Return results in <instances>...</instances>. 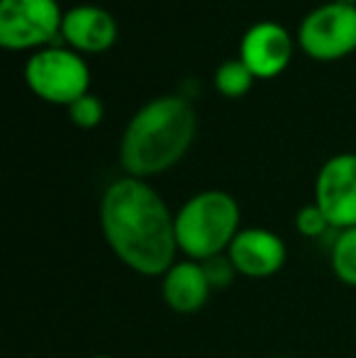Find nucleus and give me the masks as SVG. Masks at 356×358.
<instances>
[{"label": "nucleus", "mask_w": 356, "mask_h": 358, "mask_svg": "<svg viewBox=\"0 0 356 358\" xmlns=\"http://www.w3.org/2000/svg\"><path fill=\"white\" fill-rule=\"evenodd\" d=\"M100 229L129 271L162 278L176 264V215L149 180L122 176L100 198Z\"/></svg>", "instance_id": "obj_1"}, {"label": "nucleus", "mask_w": 356, "mask_h": 358, "mask_svg": "<svg viewBox=\"0 0 356 358\" xmlns=\"http://www.w3.org/2000/svg\"><path fill=\"white\" fill-rule=\"evenodd\" d=\"M198 134V115L183 95H159L129 117L120 139L124 176L149 180L183 161Z\"/></svg>", "instance_id": "obj_2"}, {"label": "nucleus", "mask_w": 356, "mask_h": 358, "mask_svg": "<svg viewBox=\"0 0 356 358\" xmlns=\"http://www.w3.org/2000/svg\"><path fill=\"white\" fill-rule=\"evenodd\" d=\"M242 231V210L227 190H200L176 213L178 251L190 261H208L227 254Z\"/></svg>", "instance_id": "obj_3"}, {"label": "nucleus", "mask_w": 356, "mask_h": 358, "mask_svg": "<svg viewBox=\"0 0 356 358\" xmlns=\"http://www.w3.org/2000/svg\"><path fill=\"white\" fill-rule=\"evenodd\" d=\"M24 83L44 103L69 108L90 93V69L83 54L52 44L29 54Z\"/></svg>", "instance_id": "obj_4"}, {"label": "nucleus", "mask_w": 356, "mask_h": 358, "mask_svg": "<svg viewBox=\"0 0 356 358\" xmlns=\"http://www.w3.org/2000/svg\"><path fill=\"white\" fill-rule=\"evenodd\" d=\"M59 0H0V44L10 52H37L62 37Z\"/></svg>", "instance_id": "obj_5"}, {"label": "nucleus", "mask_w": 356, "mask_h": 358, "mask_svg": "<svg viewBox=\"0 0 356 358\" xmlns=\"http://www.w3.org/2000/svg\"><path fill=\"white\" fill-rule=\"evenodd\" d=\"M300 52L315 62H339L356 52V5H318L303 17L295 34Z\"/></svg>", "instance_id": "obj_6"}, {"label": "nucleus", "mask_w": 356, "mask_h": 358, "mask_svg": "<svg viewBox=\"0 0 356 358\" xmlns=\"http://www.w3.org/2000/svg\"><path fill=\"white\" fill-rule=\"evenodd\" d=\"M313 203L327 215L332 229L356 227V154H334L320 166Z\"/></svg>", "instance_id": "obj_7"}, {"label": "nucleus", "mask_w": 356, "mask_h": 358, "mask_svg": "<svg viewBox=\"0 0 356 358\" xmlns=\"http://www.w3.org/2000/svg\"><path fill=\"white\" fill-rule=\"evenodd\" d=\"M295 39L283 24L262 20L244 32L239 42V59L247 64L257 80H271L290 66L295 54Z\"/></svg>", "instance_id": "obj_8"}, {"label": "nucleus", "mask_w": 356, "mask_h": 358, "mask_svg": "<svg viewBox=\"0 0 356 358\" xmlns=\"http://www.w3.org/2000/svg\"><path fill=\"white\" fill-rule=\"evenodd\" d=\"M227 259L232 261L237 275L264 280L276 275L285 266L288 246H285L283 236L266 227H247L229 244Z\"/></svg>", "instance_id": "obj_9"}, {"label": "nucleus", "mask_w": 356, "mask_h": 358, "mask_svg": "<svg viewBox=\"0 0 356 358\" xmlns=\"http://www.w3.org/2000/svg\"><path fill=\"white\" fill-rule=\"evenodd\" d=\"M118 20L100 5H76L64 13L62 39L78 54H103L118 42Z\"/></svg>", "instance_id": "obj_10"}, {"label": "nucleus", "mask_w": 356, "mask_h": 358, "mask_svg": "<svg viewBox=\"0 0 356 358\" xmlns=\"http://www.w3.org/2000/svg\"><path fill=\"white\" fill-rule=\"evenodd\" d=\"M213 285L200 261L180 259L162 275V297L176 315H195L208 305Z\"/></svg>", "instance_id": "obj_11"}, {"label": "nucleus", "mask_w": 356, "mask_h": 358, "mask_svg": "<svg viewBox=\"0 0 356 358\" xmlns=\"http://www.w3.org/2000/svg\"><path fill=\"white\" fill-rule=\"evenodd\" d=\"M329 266L339 283L356 287V227L337 231L329 251Z\"/></svg>", "instance_id": "obj_12"}, {"label": "nucleus", "mask_w": 356, "mask_h": 358, "mask_svg": "<svg viewBox=\"0 0 356 358\" xmlns=\"http://www.w3.org/2000/svg\"><path fill=\"white\" fill-rule=\"evenodd\" d=\"M254 73L247 69L242 59H229V62L220 64L215 71V88L225 98H244L254 85Z\"/></svg>", "instance_id": "obj_13"}, {"label": "nucleus", "mask_w": 356, "mask_h": 358, "mask_svg": "<svg viewBox=\"0 0 356 358\" xmlns=\"http://www.w3.org/2000/svg\"><path fill=\"white\" fill-rule=\"evenodd\" d=\"M69 120L76 124L78 129H93L103 122L105 117V105L98 95L88 93L83 98H78L73 105H69Z\"/></svg>", "instance_id": "obj_14"}, {"label": "nucleus", "mask_w": 356, "mask_h": 358, "mask_svg": "<svg viewBox=\"0 0 356 358\" xmlns=\"http://www.w3.org/2000/svg\"><path fill=\"white\" fill-rule=\"evenodd\" d=\"M295 229H298V234L305 236V239H318V236H322L327 229H332V224H329L327 215H325L318 205L310 203V205H303V208L298 210V215H295Z\"/></svg>", "instance_id": "obj_15"}, {"label": "nucleus", "mask_w": 356, "mask_h": 358, "mask_svg": "<svg viewBox=\"0 0 356 358\" xmlns=\"http://www.w3.org/2000/svg\"><path fill=\"white\" fill-rule=\"evenodd\" d=\"M203 268H205V273H208V280H210V285H213V290H225L227 285H232L234 275H237V271H234L232 261L227 259V254L203 261Z\"/></svg>", "instance_id": "obj_16"}, {"label": "nucleus", "mask_w": 356, "mask_h": 358, "mask_svg": "<svg viewBox=\"0 0 356 358\" xmlns=\"http://www.w3.org/2000/svg\"><path fill=\"white\" fill-rule=\"evenodd\" d=\"M334 3H344V5H356V0H334Z\"/></svg>", "instance_id": "obj_17"}, {"label": "nucleus", "mask_w": 356, "mask_h": 358, "mask_svg": "<svg viewBox=\"0 0 356 358\" xmlns=\"http://www.w3.org/2000/svg\"><path fill=\"white\" fill-rule=\"evenodd\" d=\"M88 358H113V356H105V354H98V356H88Z\"/></svg>", "instance_id": "obj_18"}, {"label": "nucleus", "mask_w": 356, "mask_h": 358, "mask_svg": "<svg viewBox=\"0 0 356 358\" xmlns=\"http://www.w3.org/2000/svg\"><path fill=\"white\" fill-rule=\"evenodd\" d=\"M271 358H288V356H271Z\"/></svg>", "instance_id": "obj_19"}]
</instances>
